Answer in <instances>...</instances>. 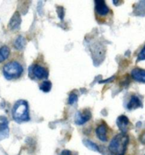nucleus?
Segmentation results:
<instances>
[{
	"label": "nucleus",
	"mask_w": 145,
	"mask_h": 155,
	"mask_svg": "<svg viewBox=\"0 0 145 155\" xmlns=\"http://www.w3.org/2000/svg\"><path fill=\"white\" fill-rule=\"evenodd\" d=\"M132 77L137 82L145 83V70L136 68L132 71Z\"/></svg>",
	"instance_id": "11"
},
{
	"label": "nucleus",
	"mask_w": 145,
	"mask_h": 155,
	"mask_svg": "<svg viewBox=\"0 0 145 155\" xmlns=\"http://www.w3.org/2000/svg\"><path fill=\"white\" fill-rule=\"evenodd\" d=\"M143 107V104L141 102L140 99L136 96H132L131 97V100L128 102L127 104V108L129 110H133L136 109V108H138V107Z\"/></svg>",
	"instance_id": "12"
},
{
	"label": "nucleus",
	"mask_w": 145,
	"mask_h": 155,
	"mask_svg": "<svg viewBox=\"0 0 145 155\" xmlns=\"http://www.w3.org/2000/svg\"><path fill=\"white\" fill-rule=\"evenodd\" d=\"M60 155H72V153L69 150H63Z\"/></svg>",
	"instance_id": "19"
},
{
	"label": "nucleus",
	"mask_w": 145,
	"mask_h": 155,
	"mask_svg": "<svg viewBox=\"0 0 145 155\" xmlns=\"http://www.w3.org/2000/svg\"><path fill=\"white\" fill-rule=\"evenodd\" d=\"M28 75L29 78L33 80L46 79L49 77V69L44 61L39 58L29 67Z\"/></svg>",
	"instance_id": "3"
},
{
	"label": "nucleus",
	"mask_w": 145,
	"mask_h": 155,
	"mask_svg": "<svg viewBox=\"0 0 145 155\" xmlns=\"http://www.w3.org/2000/svg\"><path fill=\"white\" fill-rule=\"evenodd\" d=\"M83 142H84V144H85L89 149H91V150L93 151H96V152H100V149L99 147H98V146H97L96 143L90 141V140H84Z\"/></svg>",
	"instance_id": "16"
},
{
	"label": "nucleus",
	"mask_w": 145,
	"mask_h": 155,
	"mask_svg": "<svg viewBox=\"0 0 145 155\" xmlns=\"http://www.w3.org/2000/svg\"><path fill=\"white\" fill-rule=\"evenodd\" d=\"M108 126L106 124L103 123L99 124L96 129V137L101 141H108Z\"/></svg>",
	"instance_id": "8"
},
{
	"label": "nucleus",
	"mask_w": 145,
	"mask_h": 155,
	"mask_svg": "<svg viewBox=\"0 0 145 155\" xmlns=\"http://www.w3.org/2000/svg\"><path fill=\"white\" fill-rule=\"evenodd\" d=\"M116 124L118 125L119 129L122 131V133H126L127 129H128V126L130 125V120H129V119L127 118L126 116L121 115V116H120L117 119Z\"/></svg>",
	"instance_id": "10"
},
{
	"label": "nucleus",
	"mask_w": 145,
	"mask_h": 155,
	"mask_svg": "<svg viewBox=\"0 0 145 155\" xmlns=\"http://www.w3.org/2000/svg\"><path fill=\"white\" fill-rule=\"evenodd\" d=\"M11 55L10 48L7 45H0V65L5 64Z\"/></svg>",
	"instance_id": "9"
},
{
	"label": "nucleus",
	"mask_w": 145,
	"mask_h": 155,
	"mask_svg": "<svg viewBox=\"0 0 145 155\" xmlns=\"http://www.w3.org/2000/svg\"><path fill=\"white\" fill-rule=\"evenodd\" d=\"M12 117L17 123L27 122L30 119L29 116V107L27 101H17L12 107Z\"/></svg>",
	"instance_id": "4"
},
{
	"label": "nucleus",
	"mask_w": 145,
	"mask_h": 155,
	"mask_svg": "<svg viewBox=\"0 0 145 155\" xmlns=\"http://www.w3.org/2000/svg\"><path fill=\"white\" fill-rule=\"evenodd\" d=\"M129 143V137L126 133H120L113 137L109 145L111 155H125Z\"/></svg>",
	"instance_id": "2"
},
{
	"label": "nucleus",
	"mask_w": 145,
	"mask_h": 155,
	"mask_svg": "<svg viewBox=\"0 0 145 155\" xmlns=\"http://www.w3.org/2000/svg\"><path fill=\"white\" fill-rule=\"evenodd\" d=\"M20 24H21V16H20L18 12H15V15H13V17L10 20V22L9 24V28L11 30H15V29L19 28Z\"/></svg>",
	"instance_id": "13"
},
{
	"label": "nucleus",
	"mask_w": 145,
	"mask_h": 155,
	"mask_svg": "<svg viewBox=\"0 0 145 155\" xmlns=\"http://www.w3.org/2000/svg\"><path fill=\"white\" fill-rule=\"evenodd\" d=\"M140 141L143 144H145V132L143 133L140 137Z\"/></svg>",
	"instance_id": "20"
},
{
	"label": "nucleus",
	"mask_w": 145,
	"mask_h": 155,
	"mask_svg": "<svg viewBox=\"0 0 145 155\" xmlns=\"http://www.w3.org/2000/svg\"><path fill=\"white\" fill-rule=\"evenodd\" d=\"M9 121L4 116H0V141L9 137Z\"/></svg>",
	"instance_id": "7"
},
{
	"label": "nucleus",
	"mask_w": 145,
	"mask_h": 155,
	"mask_svg": "<svg viewBox=\"0 0 145 155\" xmlns=\"http://www.w3.org/2000/svg\"><path fill=\"white\" fill-rule=\"evenodd\" d=\"M143 60H145V46L143 48V50H141V52L138 55V57H137V61H143Z\"/></svg>",
	"instance_id": "18"
},
{
	"label": "nucleus",
	"mask_w": 145,
	"mask_h": 155,
	"mask_svg": "<svg viewBox=\"0 0 145 155\" xmlns=\"http://www.w3.org/2000/svg\"><path fill=\"white\" fill-rule=\"evenodd\" d=\"M25 61L22 52H13L8 61L2 67V73L4 77L9 81L19 80L25 73Z\"/></svg>",
	"instance_id": "1"
},
{
	"label": "nucleus",
	"mask_w": 145,
	"mask_h": 155,
	"mask_svg": "<svg viewBox=\"0 0 145 155\" xmlns=\"http://www.w3.org/2000/svg\"><path fill=\"white\" fill-rule=\"evenodd\" d=\"M111 10L109 9L108 5H106L103 0H96L95 1V14L96 19L97 21H104L109 18Z\"/></svg>",
	"instance_id": "5"
},
{
	"label": "nucleus",
	"mask_w": 145,
	"mask_h": 155,
	"mask_svg": "<svg viewBox=\"0 0 145 155\" xmlns=\"http://www.w3.org/2000/svg\"><path fill=\"white\" fill-rule=\"evenodd\" d=\"M25 45H26V40H25V38L22 36H18L14 41V48L16 49L18 51L22 50L23 48L25 47Z\"/></svg>",
	"instance_id": "14"
},
{
	"label": "nucleus",
	"mask_w": 145,
	"mask_h": 155,
	"mask_svg": "<svg viewBox=\"0 0 145 155\" xmlns=\"http://www.w3.org/2000/svg\"><path fill=\"white\" fill-rule=\"evenodd\" d=\"M144 155H145V154H144Z\"/></svg>",
	"instance_id": "21"
},
{
	"label": "nucleus",
	"mask_w": 145,
	"mask_h": 155,
	"mask_svg": "<svg viewBox=\"0 0 145 155\" xmlns=\"http://www.w3.org/2000/svg\"><path fill=\"white\" fill-rule=\"evenodd\" d=\"M77 101H78V96L75 94V93L72 92V93L69 95V96H68V104H70V105H72V104H74Z\"/></svg>",
	"instance_id": "17"
},
{
	"label": "nucleus",
	"mask_w": 145,
	"mask_h": 155,
	"mask_svg": "<svg viewBox=\"0 0 145 155\" xmlns=\"http://www.w3.org/2000/svg\"><path fill=\"white\" fill-rule=\"evenodd\" d=\"M91 118V114L89 110H84V111H79L77 114H75V124L79 125H82L86 122H88Z\"/></svg>",
	"instance_id": "6"
},
{
	"label": "nucleus",
	"mask_w": 145,
	"mask_h": 155,
	"mask_svg": "<svg viewBox=\"0 0 145 155\" xmlns=\"http://www.w3.org/2000/svg\"><path fill=\"white\" fill-rule=\"evenodd\" d=\"M51 87H52V84L49 80H45L41 83L40 85H39V89H40L42 91L44 92H49L51 90Z\"/></svg>",
	"instance_id": "15"
}]
</instances>
